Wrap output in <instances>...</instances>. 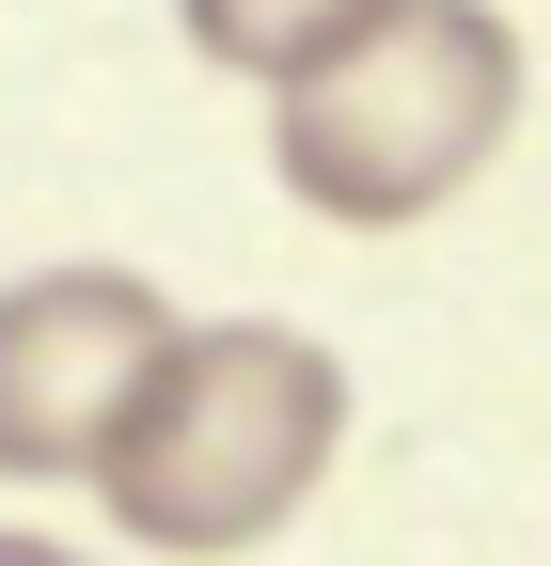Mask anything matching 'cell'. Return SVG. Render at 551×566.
I'll use <instances>...</instances> for the list:
<instances>
[{
	"instance_id": "1",
	"label": "cell",
	"mask_w": 551,
	"mask_h": 566,
	"mask_svg": "<svg viewBox=\"0 0 551 566\" xmlns=\"http://www.w3.org/2000/svg\"><path fill=\"white\" fill-rule=\"evenodd\" d=\"M331 457H347V346L284 315H205V331L174 315V346L143 363L95 457V504L158 566H237L331 488Z\"/></svg>"
},
{
	"instance_id": "2",
	"label": "cell",
	"mask_w": 551,
	"mask_h": 566,
	"mask_svg": "<svg viewBox=\"0 0 551 566\" xmlns=\"http://www.w3.org/2000/svg\"><path fill=\"white\" fill-rule=\"evenodd\" d=\"M520 95H536V63L489 0H409L394 32L315 63L300 95H268V174L331 237H409L520 142Z\"/></svg>"
},
{
	"instance_id": "3",
	"label": "cell",
	"mask_w": 551,
	"mask_h": 566,
	"mask_svg": "<svg viewBox=\"0 0 551 566\" xmlns=\"http://www.w3.org/2000/svg\"><path fill=\"white\" fill-rule=\"evenodd\" d=\"M174 346V300L143 268H32L0 283V488H95L143 363Z\"/></svg>"
},
{
	"instance_id": "4",
	"label": "cell",
	"mask_w": 551,
	"mask_h": 566,
	"mask_svg": "<svg viewBox=\"0 0 551 566\" xmlns=\"http://www.w3.org/2000/svg\"><path fill=\"white\" fill-rule=\"evenodd\" d=\"M394 17H409V0H174L189 63H221V80H252V95H300L315 63H347Z\"/></svg>"
},
{
	"instance_id": "5",
	"label": "cell",
	"mask_w": 551,
	"mask_h": 566,
	"mask_svg": "<svg viewBox=\"0 0 551 566\" xmlns=\"http://www.w3.org/2000/svg\"><path fill=\"white\" fill-rule=\"evenodd\" d=\"M0 566H80V551H48V535H0Z\"/></svg>"
}]
</instances>
